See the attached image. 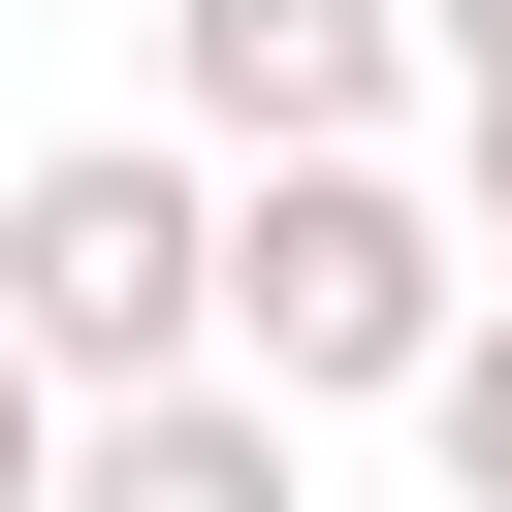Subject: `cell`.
Instances as JSON below:
<instances>
[{
  "label": "cell",
  "mask_w": 512,
  "mask_h": 512,
  "mask_svg": "<svg viewBox=\"0 0 512 512\" xmlns=\"http://www.w3.org/2000/svg\"><path fill=\"white\" fill-rule=\"evenodd\" d=\"M224 224H256V160L160 96V128H64L32 192H0V320H32V416L64 384H192L224 352Z\"/></svg>",
  "instance_id": "6da1fadb"
},
{
  "label": "cell",
  "mask_w": 512,
  "mask_h": 512,
  "mask_svg": "<svg viewBox=\"0 0 512 512\" xmlns=\"http://www.w3.org/2000/svg\"><path fill=\"white\" fill-rule=\"evenodd\" d=\"M480 288H512V256H480V192H416L384 128H352V160H256V224H224V352H256V384H320V416H416Z\"/></svg>",
  "instance_id": "7a4b0ae2"
},
{
  "label": "cell",
  "mask_w": 512,
  "mask_h": 512,
  "mask_svg": "<svg viewBox=\"0 0 512 512\" xmlns=\"http://www.w3.org/2000/svg\"><path fill=\"white\" fill-rule=\"evenodd\" d=\"M160 96L224 160H352V128L448 96V0H160Z\"/></svg>",
  "instance_id": "3957f363"
},
{
  "label": "cell",
  "mask_w": 512,
  "mask_h": 512,
  "mask_svg": "<svg viewBox=\"0 0 512 512\" xmlns=\"http://www.w3.org/2000/svg\"><path fill=\"white\" fill-rule=\"evenodd\" d=\"M288 416H320V384H256V352H192V384H64L32 480H64V512H320Z\"/></svg>",
  "instance_id": "277c9868"
},
{
  "label": "cell",
  "mask_w": 512,
  "mask_h": 512,
  "mask_svg": "<svg viewBox=\"0 0 512 512\" xmlns=\"http://www.w3.org/2000/svg\"><path fill=\"white\" fill-rule=\"evenodd\" d=\"M416 448H448V512H512V288L448 320V384H416Z\"/></svg>",
  "instance_id": "5b68a950"
},
{
  "label": "cell",
  "mask_w": 512,
  "mask_h": 512,
  "mask_svg": "<svg viewBox=\"0 0 512 512\" xmlns=\"http://www.w3.org/2000/svg\"><path fill=\"white\" fill-rule=\"evenodd\" d=\"M448 192H480V256H512V64H448Z\"/></svg>",
  "instance_id": "8992f818"
},
{
  "label": "cell",
  "mask_w": 512,
  "mask_h": 512,
  "mask_svg": "<svg viewBox=\"0 0 512 512\" xmlns=\"http://www.w3.org/2000/svg\"><path fill=\"white\" fill-rule=\"evenodd\" d=\"M448 64H512V0H448Z\"/></svg>",
  "instance_id": "52a82bcc"
}]
</instances>
